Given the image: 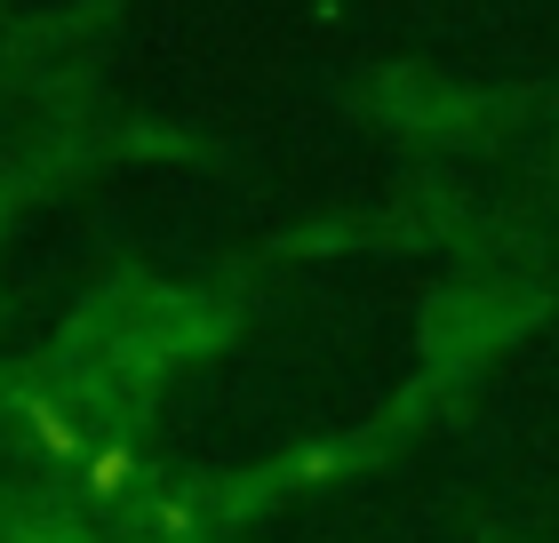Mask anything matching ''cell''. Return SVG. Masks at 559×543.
Segmentation results:
<instances>
[{
  "label": "cell",
  "mask_w": 559,
  "mask_h": 543,
  "mask_svg": "<svg viewBox=\"0 0 559 543\" xmlns=\"http://www.w3.org/2000/svg\"><path fill=\"white\" fill-rule=\"evenodd\" d=\"M129 480H136V456L129 448H96L88 456V487H96V496H120Z\"/></svg>",
  "instance_id": "obj_1"
},
{
  "label": "cell",
  "mask_w": 559,
  "mask_h": 543,
  "mask_svg": "<svg viewBox=\"0 0 559 543\" xmlns=\"http://www.w3.org/2000/svg\"><path fill=\"white\" fill-rule=\"evenodd\" d=\"M24 416H33V432H40V448H48V456H81V432H72V424H64L48 400H33Z\"/></svg>",
  "instance_id": "obj_2"
}]
</instances>
